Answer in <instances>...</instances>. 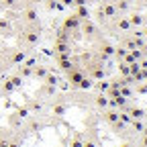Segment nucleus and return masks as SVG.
<instances>
[{
  "instance_id": "8",
  "label": "nucleus",
  "mask_w": 147,
  "mask_h": 147,
  "mask_svg": "<svg viewBox=\"0 0 147 147\" xmlns=\"http://www.w3.org/2000/svg\"><path fill=\"white\" fill-rule=\"evenodd\" d=\"M92 84H90V80H84V84H82V88H90Z\"/></svg>"
},
{
  "instance_id": "5",
  "label": "nucleus",
  "mask_w": 147,
  "mask_h": 147,
  "mask_svg": "<svg viewBox=\"0 0 147 147\" xmlns=\"http://www.w3.org/2000/svg\"><path fill=\"white\" fill-rule=\"evenodd\" d=\"M82 145H84V139H82V137H74L71 147H82Z\"/></svg>"
},
{
  "instance_id": "3",
  "label": "nucleus",
  "mask_w": 147,
  "mask_h": 147,
  "mask_svg": "<svg viewBox=\"0 0 147 147\" xmlns=\"http://www.w3.org/2000/svg\"><path fill=\"white\" fill-rule=\"evenodd\" d=\"M53 115H55V117H63V115H65V106H63V104L53 106Z\"/></svg>"
},
{
  "instance_id": "7",
  "label": "nucleus",
  "mask_w": 147,
  "mask_h": 147,
  "mask_svg": "<svg viewBox=\"0 0 147 147\" xmlns=\"http://www.w3.org/2000/svg\"><path fill=\"white\" fill-rule=\"evenodd\" d=\"M82 147H96V145H94V141H90V139H86Z\"/></svg>"
},
{
  "instance_id": "1",
  "label": "nucleus",
  "mask_w": 147,
  "mask_h": 147,
  "mask_svg": "<svg viewBox=\"0 0 147 147\" xmlns=\"http://www.w3.org/2000/svg\"><path fill=\"white\" fill-rule=\"evenodd\" d=\"M104 121H106L108 125H115V123L119 121V113H117V110H108V113L104 115Z\"/></svg>"
},
{
  "instance_id": "2",
  "label": "nucleus",
  "mask_w": 147,
  "mask_h": 147,
  "mask_svg": "<svg viewBox=\"0 0 147 147\" xmlns=\"http://www.w3.org/2000/svg\"><path fill=\"white\" fill-rule=\"evenodd\" d=\"M129 115H131L133 119H143L145 117V110L143 108H131V113H129Z\"/></svg>"
},
{
  "instance_id": "9",
  "label": "nucleus",
  "mask_w": 147,
  "mask_h": 147,
  "mask_svg": "<svg viewBox=\"0 0 147 147\" xmlns=\"http://www.w3.org/2000/svg\"><path fill=\"white\" fill-rule=\"evenodd\" d=\"M121 147H133V145H131V143H123Z\"/></svg>"
},
{
  "instance_id": "6",
  "label": "nucleus",
  "mask_w": 147,
  "mask_h": 147,
  "mask_svg": "<svg viewBox=\"0 0 147 147\" xmlns=\"http://www.w3.org/2000/svg\"><path fill=\"white\" fill-rule=\"evenodd\" d=\"M31 129H33V131H41V129H43V123L33 121V123H31Z\"/></svg>"
},
{
  "instance_id": "4",
  "label": "nucleus",
  "mask_w": 147,
  "mask_h": 147,
  "mask_svg": "<svg viewBox=\"0 0 147 147\" xmlns=\"http://www.w3.org/2000/svg\"><path fill=\"white\" fill-rule=\"evenodd\" d=\"M96 104H98L100 108H106L110 102H108V98H106V96H98V98H96Z\"/></svg>"
},
{
  "instance_id": "10",
  "label": "nucleus",
  "mask_w": 147,
  "mask_h": 147,
  "mask_svg": "<svg viewBox=\"0 0 147 147\" xmlns=\"http://www.w3.org/2000/svg\"><path fill=\"white\" fill-rule=\"evenodd\" d=\"M143 147H147V137H143Z\"/></svg>"
}]
</instances>
